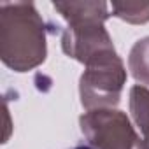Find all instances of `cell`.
<instances>
[{"mask_svg":"<svg viewBox=\"0 0 149 149\" xmlns=\"http://www.w3.org/2000/svg\"><path fill=\"white\" fill-rule=\"evenodd\" d=\"M47 26L32 2H0V58L14 72L44 63Z\"/></svg>","mask_w":149,"mask_h":149,"instance_id":"1","label":"cell"},{"mask_svg":"<svg viewBox=\"0 0 149 149\" xmlns=\"http://www.w3.org/2000/svg\"><path fill=\"white\" fill-rule=\"evenodd\" d=\"M53 7L67 21L61 32V49L68 58L88 65L116 51L104 26L111 16L107 2H53Z\"/></svg>","mask_w":149,"mask_h":149,"instance_id":"2","label":"cell"},{"mask_svg":"<svg viewBox=\"0 0 149 149\" xmlns=\"http://www.w3.org/2000/svg\"><path fill=\"white\" fill-rule=\"evenodd\" d=\"M125 83L126 70L116 51L93 60L86 65V70L79 79L83 107L86 111L112 109L119 104Z\"/></svg>","mask_w":149,"mask_h":149,"instance_id":"3","label":"cell"},{"mask_svg":"<svg viewBox=\"0 0 149 149\" xmlns=\"http://www.w3.org/2000/svg\"><path fill=\"white\" fill-rule=\"evenodd\" d=\"M88 144L95 149H144L128 116L118 109H95L79 118Z\"/></svg>","mask_w":149,"mask_h":149,"instance_id":"4","label":"cell"},{"mask_svg":"<svg viewBox=\"0 0 149 149\" xmlns=\"http://www.w3.org/2000/svg\"><path fill=\"white\" fill-rule=\"evenodd\" d=\"M128 68L140 86H149V37H144L133 44L128 54Z\"/></svg>","mask_w":149,"mask_h":149,"instance_id":"5","label":"cell"},{"mask_svg":"<svg viewBox=\"0 0 149 149\" xmlns=\"http://www.w3.org/2000/svg\"><path fill=\"white\" fill-rule=\"evenodd\" d=\"M130 112L135 125L144 133L149 128V90L146 86H132L130 88Z\"/></svg>","mask_w":149,"mask_h":149,"instance_id":"6","label":"cell"},{"mask_svg":"<svg viewBox=\"0 0 149 149\" xmlns=\"http://www.w3.org/2000/svg\"><path fill=\"white\" fill-rule=\"evenodd\" d=\"M112 16L132 23L144 25L149 21V2H112Z\"/></svg>","mask_w":149,"mask_h":149,"instance_id":"7","label":"cell"},{"mask_svg":"<svg viewBox=\"0 0 149 149\" xmlns=\"http://www.w3.org/2000/svg\"><path fill=\"white\" fill-rule=\"evenodd\" d=\"M142 144H144V149H149V128L142 133Z\"/></svg>","mask_w":149,"mask_h":149,"instance_id":"8","label":"cell"},{"mask_svg":"<svg viewBox=\"0 0 149 149\" xmlns=\"http://www.w3.org/2000/svg\"><path fill=\"white\" fill-rule=\"evenodd\" d=\"M70 149H95L93 146H90L88 142H81V144H76V146H72Z\"/></svg>","mask_w":149,"mask_h":149,"instance_id":"9","label":"cell"}]
</instances>
